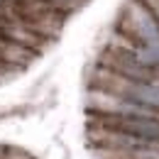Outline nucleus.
<instances>
[{"label":"nucleus","instance_id":"1","mask_svg":"<svg viewBox=\"0 0 159 159\" xmlns=\"http://www.w3.org/2000/svg\"><path fill=\"white\" fill-rule=\"evenodd\" d=\"M5 159H34L27 149H22V147H7L5 149Z\"/></svg>","mask_w":159,"mask_h":159}]
</instances>
